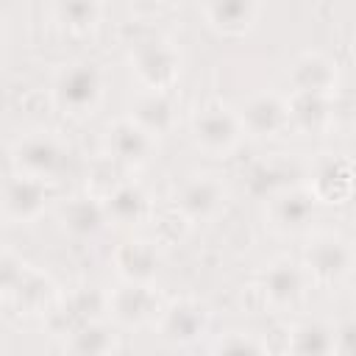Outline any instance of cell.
<instances>
[{
	"mask_svg": "<svg viewBox=\"0 0 356 356\" xmlns=\"http://www.w3.org/2000/svg\"><path fill=\"white\" fill-rule=\"evenodd\" d=\"M189 134L200 153H206L211 159H228L239 147L245 128H242L239 111H234L222 103H206L192 114Z\"/></svg>",
	"mask_w": 356,
	"mask_h": 356,
	"instance_id": "6da1fadb",
	"label": "cell"
},
{
	"mask_svg": "<svg viewBox=\"0 0 356 356\" xmlns=\"http://www.w3.org/2000/svg\"><path fill=\"white\" fill-rule=\"evenodd\" d=\"M103 97V75L92 61L64 64L53 78V100L64 114L86 117Z\"/></svg>",
	"mask_w": 356,
	"mask_h": 356,
	"instance_id": "7a4b0ae2",
	"label": "cell"
},
{
	"mask_svg": "<svg viewBox=\"0 0 356 356\" xmlns=\"http://www.w3.org/2000/svg\"><path fill=\"white\" fill-rule=\"evenodd\" d=\"M131 70L142 89L167 92L181 75V53L170 39H142L131 47Z\"/></svg>",
	"mask_w": 356,
	"mask_h": 356,
	"instance_id": "3957f363",
	"label": "cell"
},
{
	"mask_svg": "<svg viewBox=\"0 0 356 356\" xmlns=\"http://www.w3.org/2000/svg\"><path fill=\"white\" fill-rule=\"evenodd\" d=\"M303 267L317 284H342L356 270V250L339 234H317L303 250Z\"/></svg>",
	"mask_w": 356,
	"mask_h": 356,
	"instance_id": "277c9868",
	"label": "cell"
},
{
	"mask_svg": "<svg viewBox=\"0 0 356 356\" xmlns=\"http://www.w3.org/2000/svg\"><path fill=\"white\" fill-rule=\"evenodd\" d=\"M228 189L211 172L189 175L175 192V209L186 222H211L225 209Z\"/></svg>",
	"mask_w": 356,
	"mask_h": 356,
	"instance_id": "5b68a950",
	"label": "cell"
},
{
	"mask_svg": "<svg viewBox=\"0 0 356 356\" xmlns=\"http://www.w3.org/2000/svg\"><path fill=\"white\" fill-rule=\"evenodd\" d=\"M11 161L17 172L33 175V178H53L61 164H64V147L44 131H33L17 139V145L11 147Z\"/></svg>",
	"mask_w": 356,
	"mask_h": 356,
	"instance_id": "8992f818",
	"label": "cell"
},
{
	"mask_svg": "<svg viewBox=\"0 0 356 356\" xmlns=\"http://www.w3.org/2000/svg\"><path fill=\"white\" fill-rule=\"evenodd\" d=\"M106 312L120 323V325H145L159 320L161 314V300L153 292L150 284H134L122 281L117 289L106 295Z\"/></svg>",
	"mask_w": 356,
	"mask_h": 356,
	"instance_id": "52a82bcc",
	"label": "cell"
},
{
	"mask_svg": "<svg viewBox=\"0 0 356 356\" xmlns=\"http://www.w3.org/2000/svg\"><path fill=\"white\" fill-rule=\"evenodd\" d=\"M306 267H300L298 261L292 259H275L264 267L261 278H259V286H261V295L264 300L273 306V309H292L300 303L303 292H306Z\"/></svg>",
	"mask_w": 356,
	"mask_h": 356,
	"instance_id": "ba28073f",
	"label": "cell"
},
{
	"mask_svg": "<svg viewBox=\"0 0 356 356\" xmlns=\"http://www.w3.org/2000/svg\"><path fill=\"white\" fill-rule=\"evenodd\" d=\"M239 120H242L245 134L256 139H273L289 128V106L275 92H259L242 103Z\"/></svg>",
	"mask_w": 356,
	"mask_h": 356,
	"instance_id": "9c48e42d",
	"label": "cell"
},
{
	"mask_svg": "<svg viewBox=\"0 0 356 356\" xmlns=\"http://www.w3.org/2000/svg\"><path fill=\"white\" fill-rule=\"evenodd\" d=\"M47 206V186L42 178L14 172L6 178L3 186V214L8 222H33L44 214Z\"/></svg>",
	"mask_w": 356,
	"mask_h": 356,
	"instance_id": "30bf717a",
	"label": "cell"
},
{
	"mask_svg": "<svg viewBox=\"0 0 356 356\" xmlns=\"http://www.w3.org/2000/svg\"><path fill=\"white\" fill-rule=\"evenodd\" d=\"M153 147L156 136L147 128H142L134 117H120L106 131V150L120 164L139 167L153 156Z\"/></svg>",
	"mask_w": 356,
	"mask_h": 356,
	"instance_id": "8fae6325",
	"label": "cell"
},
{
	"mask_svg": "<svg viewBox=\"0 0 356 356\" xmlns=\"http://www.w3.org/2000/svg\"><path fill=\"white\" fill-rule=\"evenodd\" d=\"M314 206H317V197L312 195V189L286 186V189L270 195L267 217H270V225L275 231H281V234H300V231H306L312 225Z\"/></svg>",
	"mask_w": 356,
	"mask_h": 356,
	"instance_id": "7c38bea8",
	"label": "cell"
},
{
	"mask_svg": "<svg viewBox=\"0 0 356 356\" xmlns=\"http://www.w3.org/2000/svg\"><path fill=\"white\" fill-rule=\"evenodd\" d=\"M353 184H356L353 161H348L339 153H331L314 164L309 189L317 197V203H345L353 195Z\"/></svg>",
	"mask_w": 356,
	"mask_h": 356,
	"instance_id": "4fadbf2b",
	"label": "cell"
},
{
	"mask_svg": "<svg viewBox=\"0 0 356 356\" xmlns=\"http://www.w3.org/2000/svg\"><path fill=\"white\" fill-rule=\"evenodd\" d=\"M289 86H292V92L334 97V92L339 86L337 61H331L323 53H312V50L300 53L289 67Z\"/></svg>",
	"mask_w": 356,
	"mask_h": 356,
	"instance_id": "5bb4252c",
	"label": "cell"
},
{
	"mask_svg": "<svg viewBox=\"0 0 356 356\" xmlns=\"http://www.w3.org/2000/svg\"><path fill=\"white\" fill-rule=\"evenodd\" d=\"M209 328V314L197 300H175L159 314V334L170 345H189Z\"/></svg>",
	"mask_w": 356,
	"mask_h": 356,
	"instance_id": "9a60e30c",
	"label": "cell"
},
{
	"mask_svg": "<svg viewBox=\"0 0 356 356\" xmlns=\"http://www.w3.org/2000/svg\"><path fill=\"white\" fill-rule=\"evenodd\" d=\"M200 8L220 36H245L259 19V0H200Z\"/></svg>",
	"mask_w": 356,
	"mask_h": 356,
	"instance_id": "2e32d148",
	"label": "cell"
},
{
	"mask_svg": "<svg viewBox=\"0 0 356 356\" xmlns=\"http://www.w3.org/2000/svg\"><path fill=\"white\" fill-rule=\"evenodd\" d=\"M114 270L122 281L134 284H153L159 275L161 256L150 239H125L114 250Z\"/></svg>",
	"mask_w": 356,
	"mask_h": 356,
	"instance_id": "e0dca14e",
	"label": "cell"
},
{
	"mask_svg": "<svg viewBox=\"0 0 356 356\" xmlns=\"http://www.w3.org/2000/svg\"><path fill=\"white\" fill-rule=\"evenodd\" d=\"M100 312H106V295H100V292H95V289H81V292L64 298L58 306H53L50 320H53V325H56V334L70 337V334L78 331L81 325L97 320Z\"/></svg>",
	"mask_w": 356,
	"mask_h": 356,
	"instance_id": "ac0fdd59",
	"label": "cell"
},
{
	"mask_svg": "<svg viewBox=\"0 0 356 356\" xmlns=\"http://www.w3.org/2000/svg\"><path fill=\"white\" fill-rule=\"evenodd\" d=\"M106 222H108L106 203L103 200H95L89 195L72 197V200H67L61 206V225L75 239H89V236L100 234Z\"/></svg>",
	"mask_w": 356,
	"mask_h": 356,
	"instance_id": "d6986e66",
	"label": "cell"
},
{
	"mask_svg": "<svg viewBox=\"0 0 356 356\" xmlns=\"http://www.w3.org/2000/svg\"><path fill=\"white\" fill-rule=\"evenodd\" d=\"M108 220L117 225H139L150 214V197L139 184H117L103 197Z\"/></svg>",
	"mask_w": 356,
	"mask_h": 356,
	"instance_id": "ffe728a7",
	"label": "cell"
},
{
	"mask_svg": "<svg viewBox=\"0 0 356 356\" xmlns=\"http://www.w3.org/2000/svg\"><path fill=\"white\" fill-rule=\"evenodd\" d=\"M286 106H289V125L303 131V134H325L334 122L331 97L292 92Z\"/></svg>",
	"mask_w": 356,
	"mask_h": 356,
	"instance_id": "44dd1931",
	"label": "cell"
},
{
	"mask_svg": "<svg viewBox=\"0 0 356 356\" xmlns=\"http://www.w3.org/2000/svg\"><path fill=\"white\" fill-rule=\"evenodd\" d=\"M131 117H134L142 128H147L153 136H161V134H167V131L175 125V106H172V100L167 97V92L145 89V92L136 97V103H134V108H131Z\"/></svg>",
	"mask_w": 356,
	"mask_h": 356,
	"instance_id": "7402d4cb",
	"label": "cell"
},
{
	"mask_svg": "<svg viewBox=\"0 0 356 356\" xmlns=\"http://www.w3.org/2000/svg\"><path fill=\"white\" fill-rule=\"evenodd\" d=\"M11 298H14L28 314H42V312H53V306H56V300H58V292H56V284H53L47 275H42V273L25 267V275H22V281L17 284V289L11 292Z\"/></svg>",
	"mask_w": 356,
	"mask_h": 356,
	"instance_id": "603a6c76",
	"label": "cell"
},
{
	"mask_svg": "<svg viewBox=\"0 0 356 356\" xmlns=\"http://www.w3.org/2000/svg\"><path fill=\"white\" fill-rule=\"evenodd\" d=\"M53 14L70 33L83 36L97 28L103 3L100 0H53Z\"/></svg>",
	"mask_w": 356,
	"mask_h": 356,
	"instance_id": "cb8c5ba5",
	"label": "cell"
},
{
	"mask_svg": "<svg viewBox=\"0 0 356 356\" xmlns=\"http://www.w3.org/2000/svg\"><path fill=\"white\" fill-rule=\"evenodd\" d=\"M64 348L72 353H114L120 348V342L100 320H92V323L81 325L78 331H72L70 339L64 342Z\"/></svg>",
	"mask_w": 356,
	"mask_h": 356,
	"instance_id": "d4e9b609",
	"label": "cell"
},
{
	"mask_svg": "<svg viewBox=\"0 0 356 356\" xmlns=\"http://www.w3.org/2000/svg\"><path fill=\"white\" fill-rule=\"evenodd\" d=\"M289 350L295 353H331L334 350V328L320 320H306L292 331Z\"/></svg>",
	"mask_w": 356,
	"mask_h": 356,
	"instance_id": "484cf974",
	"label": "cell"
},
{
	"mask_svg": "<svg viewBox=\"0 0 356 356\" xmlns=\"http://www.w3.org/2000/svg\"><path fill=\"white\" fill-rule=\"evenodd\" d=\"M25 267H28V264H25L22 259H17L11 250L3 253V259H0V286H3V295H6V298H11V292H14L17 284L22 281Z\"/></svg>",
	"mask_w": 356,
	"mask_h": 356,
	"instance_id": "4316f807",
	"label": "cell"
},
{
	"mask_svg": "<svg viewBox=\"0 0 356 356\" xmlns=\"http://www.w3.org/2000/svg\"><path fill=\"white\" fill-rule=\"evenodd\" d=\"M211 350H217V353H261L264 345L250 339V337H245V334H239V331H231L225 339L211 345Z\"/></svg>",
	"mask_w": 356,
	"mask_h": 356,
	"instance_id": "83f0119b",
	"label": "cell"
},
{
	"mask_svg": "<svg viewBox=\"0 0 356 356\" xmlns=\"http://www.w3.org/2000/svg\"><path fill=\"white\" fill-rule=\"evenodd\" d=\"M334 350L337 353H356V320H345L334 331Z\"/></svg>",
	"mask_w": 356,
	"mask_h": 356,
	"instance_id": "f1b7e54d",
	"label": "cell"
},
{
	"mask_svg": "<svg viewBox=\"0 0 356 356\" xmlns=\"http://www.w3.org/2000/svg\"><path fill=\"white\" fill-rule=\"evenodd\" d=\"M350 117H353V122H356V95L350 97Z\"/></svg>",
	"mask_w": 356,
	"mask_h": 356,
	"instance_id": "f546056e",
	"label": "cell"
}]
</instances>
